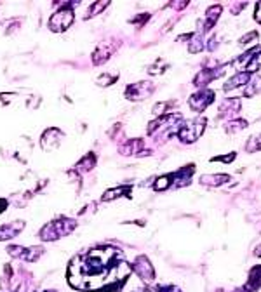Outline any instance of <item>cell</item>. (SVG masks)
Segmentation results:
<instances>
[{
	"mask_svg": "<svg viewBox=\"0 0 261 292\" xmlns=\"http://www.w3.org/2000/svg\"><path fill=\"white\" fill-rule=\"evenodd\" d=\"M206 131V118H195V120H188L183 123H178V131L174 132L183 143H195V141L204 134Z\"/></svg>",
	"mask_w": 261,
	"mask_h": 292,
	"instance_id": "obj_1",
	"label": "cell"
},
{
	"mask_svg": "<svg viewBox=\"0 0 261 292\" xmlns=\"http://www.w3.org/2000/svg\"><path fill=\"white\" fill-rule=\"evenodd\" d=\"M75 226H77V223L72 219H66V218L56 219V221H52V223L46 224V226L41 230V238L42 240H47V242L57 240V238L72 233Z\"/></svg>",
	"mask_w": 261,
	"mask_h": 292,
	"instance_id": "obj_2",
	"label": "cell"
},
{
	"mask_svg": "<svg viewBox=\"0 0 261 292\" xmlns=\"http://www.w3.org/2000/svg\"><path fill=\"white\" fill-rule=\"evenodd\" d=\"M72 6L73 4H65V6H61L59 11H56L54 14L51 16L49 28L52 32H65V30H68L70 26L73 25L75 14L72 11Z\"/></svg>",
	"mask_w": 261,
	"mask_h": 292,
	"instance_id": "obj_3",
	"label": "cell"
},
{
	"mask_svg": "<svg viewBox=\"0 0 261 292\" xmlns=\"http://www.w3.org/2000/svg\"><path fill=\"white\" fill-rule=\"evenodd\" d=\"M131 269L147 284H152L155 280V268H153V264L150 263L147 256H138L134 259V263L131 264Z\"/></svg>",
	"mask_w": 261,
	"mask_h": 292,
	"instance_id": "obj_4",
	"label": "cell"
},
{
	"mask_svg": "<svg viewBox=\"0 0 261 292\" xmlns=\"http://www.w3.org/2000/svg\"><path fill=\"white\" fill-rule=\"evenodd\" d=\"M214 97H216V92L214 91L200 89V91H197L195 94L190 96L188 106H190V110H192V112L200 113V112H204V110L212 103V101H214Z\"/></svg>",
	"mask_w": 261,
	"mask_h": 292,
	"instance_id": "obj_5",
	"label": "cell"
},
{
	"mask_svg": "<svg viewBox=\"0 0 261 292\" xmlns=\"http://www.w3.org/2000/svg\"><path fill=\"white\" fill-rule=\"evenodd\" d=\"M155 91V84L152 82H136L127 86L126 89V97L131 101H141V99H147L153 94Z\"/></svg>",
	"mask_w": 261,
	"mask_h": 292,
	"instance_id": "obj_6",
	"label": "cell"
},
{
	"mask_svg": "<svg viewBox=\"0 0 261 292\" xmlns=\"http://www.w3.org/2000/svg\"><path fill=\"white\" fill-rule=\"evenodd\" d=\"M228 68V65L225 66H218V68H204L200 70L195 78H193V86L195 87H200V89H206V86H209L212 80H216V78H219L221 75L225 73V70Z\"/></svg>",
	"mask_w": 261,
	"mask_h": 292,
	"instance_id": "obj_7",
	"label": "cell"
},
{
	"mask_svg": "<svg viewBox=\"0 0 261 292\" xmlns=\"http://www.w3.org/2000/svg\"><path fill=\"white\" fill-rule=\"evenodd\" d=\"M193 172H195V165H193V163H188V165L181 167L179 171L172 172V188H181L190 184V179H192Z\"/></svg>",
	"mask_w": 261,
	"mask_h": 292,
	"instance_id": "obj_8",
	"label": "cell"
},
{
	"mask_svg": "<svg viewBox=\"0 0 261 292\" xmlns=\"http://www.w3.org/2000/svg\"><path fill=\"white\" fill-rule=\"evenodd\" d=\"M117 49V44L115 42H103L101 46L96 49V52L92 54V63L94 65H103L112 57V54Z\"/></svg>",
	"mask_w": 261,
	"mask_h": 292,
	"instance_id": "obj_9",
	"label": "cell"
},
{
	"mask_svg": "<svg viewBox=\"0 0 261 292\" xmlns=\"http://www.w3.org/2000/svg\"><path fill=\"white\" fill-rule=\"evenodd\" d=\"M240 99L238 97H228L219 105V117H230V118H238V112H240Z\"/></svg>",
	"mask_w": 261,
	"mask_h": 292,
	"instance_id": "obj_10",
	"label": "cell"
},
{
	"mask_svg": "<svg viewBox=\"0 0 261 292\" xmlns=\"http://www.w3.org/2000/svg\"><path fill=\"white\" fill-rule=\"evenodd\" d=\"M261 289V266L251 268L247 282L235 292H258Z\"/></svg>",
	"mask_w": 261,
	"mask_h": 292,
	"instance_id": "obj_11",
	"label": "cell"
},
{
	"mask_svg": "<svg viewBox=\"0 0 261 292\" xmlns=\"http://www.w3.org/2000/svg\"><path fill=\"white\" fill-rule=\"evenodd\" d=\"M221 11H223V7H221V6H211L209 9H207V12H206V19L202 21V25L198 26V30H200L202 33L209 32L212 26L216 25V21L219 19Z\"/></svg>",
	"mask_w": 261,
	"mask_h": 292,
	"instance_id": "obj_12",
	"label": "cell"
},
{
	"mask_svg": "<svg viewBox=\"0 0 261 292\" xmlns=\"http://www.w3.org/2000/svg\"><path fill=\"white\" fill-rule=\"evenodd\" d=\"M253 78V75L251 73H247V72H238L237 75H233L230 80L225 84L223 86V91L225 92H228V91H233V89H237V87H242V86H247V82Z\"/></svg>",
	"mask_w": 261,
	"mask_h": 292,
	"instance_id": "obj_13",
	"label": "cell"
},
{
	"mask_svg": "<svg viewBox=\"0 0 261 292\" xmlns=\"http://www.w3.org/2000/svg\"><path fill=\"white\" fill-rule=\"evenodd\" d=\"M25 228L23 221H14V223H9L0 226V240H9V238L17 237V233Z\"/></svg>",
	"mask_w": 261,
	"mask_h": 292,
	"instance_id": "obj_14",
	"label": "cell"
},
{
	"mask_svg": "<svg viewBox=\"0 0 261 292\" xmlns=\"http://www.w3.org/2000/svg\"><path fill=\"white\" fill-rule=\"evenodd\" d=\"M228 181H232L228 174H204L200 176V184H204V186H211V188H218L221 184L228 183Z\"/></svg>",
	"mask_w": 261,
	"mask_h": 292,
	"instance_id": "obj_15",
	"label": "cell"
},
{
	"mask_svg": "<svg viewBox=\"0 0 261 292\" xmlns=\"http://www.w3.org/2000/svg\"><path fill=\"white\" fill-rule=\"evenodd\" d=\"M131 192L132 188L124 184V186H118V188H112L108 192H105V195L101 197L103 202H110V200H115V198H121V197H131Z\"/></svg>",
	"mask_w": 261,
	"mask_h": 292,
	"instance_id": "obj_16",
	"label": "cell"
},
{
	"mask_svg": "<svg viewBox=\"0 0 261 292\" xmlns=\"http://www.w3.org/2000/svg\"><path fill=\"white\" fill-rule=\"evenodd\" d=\"M204 33L200 30H197L195 33H192V38H190L188 44V51L190 54H198L200 51H204Z\"/></svg>",
	"mask_w": 261,
	"mask_h": 292,
	"instance_id": "obj_17",
	"label": "cell"
},
{
	"mask_svg": "<svg viewBox=\"0 0 261 292\" xmlns=\"http://www.w3.org/2000/svg\"><path fill=\"white\" fill-rule=\"evenodd\" d=\"M169 188H172V172L160 176V178H157V181L153 183V190H155V192H166V190Z\"/></svg>",
	"mask_w": 261,
	"mask_h": 292,
	"instance_id": "obj_18",
	"label": "cell"
},
{
	"mask_svg": "<svg viewBox=\"0 0 261 292\" xmlns=\"http://www.w3.org/2000/svg\"><path fill=\"white\" fill-rule=\"evenodd\" d=\"M261 89V78H251L249 82H247V86H246V89H244V96L246 97H253L256 96L259 92Z\"/></svg>",
	"mask_w": 261,
	"mask_h": 292,
	"instance_id": "obj_19",
	"label": "cell"
},
{
	"mask_svg": "<svg viewBox=\"0 0 261 292\" xmlns=\"http://www.w3.org/2000/svg\"><path fill=\"white\" fill-rule=\"evenodd\" d=\"M94 163H96V157L94 155H86V157L82 158L81 162L77 163V171H91L92 167H94Z\"/></svg>",
	"mask_w": 261,
	"mask_h": 292,
	"instance_id": "obj_20",
	"label": "cell"
},
{
	"mask_svg": "<svg viewBox=\"0 0 261 292\" xmlns=\"http://www.w3.org/2000/svg\"><path fill=\"white\" fill-rule=\"evenodd\" d=\"M247 127V122L246 120H242V118H233V120H230L227 122V129L228 132H238V131H244Z\"/></svg>",
	"mask_w": 261,
	"mask_h": 292,
	"instance_id": "obj_21",
	"label": "cell"
},
{
	"mask_svg": "<svg viewBox=\"0 0 261 292\" xmlns=\"http://www.w3.org/2000/svg\"><path fill=\"white\" fill-rule=\"evenodd\" d=\"M261 70V51L258 52V54H256L253 59L249 61V65L246 66V70L244 72H247V73H251V75H254L256 72H259Z\"/></svg>",
	"mask_w": 261,
	"mask_h": 292,
	"instance_id": "obj_22",
	"label": "cell"
},
{
	"mask_svg": "<svg viewBox=\"0 0 261 292\" xmlns=\"http://www.w3.org/2000/svg\"><path fill=\"white\" fill-rule=\"evenodd\" d=\"M118 78V73H103L101 77L98 78V86H112L115 84V80Z\"/></svg>",
	"mask_w": 261,
	"mask_h": 292,
	"instance_id": "obj_23",
	"label": "cell"
},
{
	"mask_svg": "<svg viewBox=\"0 0 261 292\" xmlns=\"http://www.w3.org/2000/svg\"><path fill=\"white\" fill-rule=\"evenodd\" d=\"M108 6H110L108 2H96V4H92V6L89 7V11H87V17H92V16L99 14V11H103V9L108 7Z\"/></svg>",
	"mask_w": 261,
	"mask_h": 292,
	"instance_id": "obj_24",
	"label": "cell"
},
{
	"mask_svg": "<svg viewBox=\"0 0 261 292\" xmlns=\"http://www.w3.org/2000/svg\"><path fill=\"white\" fill-rule=\"evenodd\" d=\"M246 150H247V152H256V150H261V134L251 138L249 143H247V146H246Z\"/></svg>",
	"mask_w": 261,
	"mask_h": 292,
	"instance_id": "obj_25",
	"label": "cell"
},
{
	"mask_svg": "<svg viewBox=\"0 0 261 292\" xmlns=\"http://www.w3.org/2000/svg\"><path fill=\"white\" fill-rule=\"evenodd\" d=\"M256 40H258V32H249L247 35H244L240 40H238V44H240V46H247V44L256 42Z\"/></svg>",
	"mask_w": 261,
	"mask_h": 292,
	"instance_id": "obj_26",
	"label": "cell"
},
{
	"mask_svg": "<svg viewBox=\"0 0 261 292\" xmlns=\"http://www.w3.org/2000/svg\"><path fill=\"white\" fill-rule=\"evenodd\" d=\"M235 157H237V153H235V152H232L230 155H221V157H212V158H211V162H225V163H230V162L235 160Z\"/></svg>",
	"mask_w": 261,
	"mask_h": 292,
	"instance_id": "obj_27",
	"label": "cell"
},
{
	"mask_svg": "<svg viewBox=\"0 0 261 292\" xmlns=\"http://www.w3.org/2000/svg\"><path fill=\"white\" fill-rule=\"evenodd\" d=\"M148 19H150V14H141V16H138V17H134V19H131L129 23L141 26V23H147Z\"/></svg>",
	"mask_w": 261,
	"mask_h": 292,
	"instance_id": "obj_28",
	"label": "cell"
},
{
	"mask_svg": "<svg viewBox=\"0 0 261 292\" xmlns=\"http://www.w3.org/2000/svg\"><path fill=\"white\" fill-rule=\"evenodd\" d=\"M254 19H256V23L261 25V2L256 4V7H254Z\"/></svg>",
	"mask_w": 261,
	"mask_h": 292,
	"instance_id": "obj_29",
	"label": "cell"
},
{
	"mask_svg": "<svg viewBox=\"0 0 261 292\" xmlns=\"http://www.w3.org/2000/svg\"><path fill=\"white\" fill-rule=\"evenodd\" d=\"M7 209V200H4V198H0V214H2L4 211Z\"/></svg>",
	"mask_w": 261,
	"mask_h": 292,
	"instance_id": "obj_30",
	"label": "cell"
},
{
	"mask_svg": "<svg viewBox=\"0 0 261 292\" xmlns=\"http://www.w3.org/2000/svg\"><path fill=\"white\" fill-rule=\"evenodd\" d=\"M254 254H256V256H258V258H261V243H259V245H258V247H256Z\"/></svg>",
	"mask_w": 261,
	"mask_h": 292,
	"instance_id": "obj_31",
	"label": "cell"
},
{
	"mask_svg": "<svg viewBox=\"0 0 261 292\" xmlns=\"http://www.w3.org/2000/svg\"><path fill=\"white\" fill-rule=\"evenodd\" d=\"M47 292H56V290H47Z\"/></svg>",
	"mask_w": 261,
	"mask_h": 292,
	"instance_id": "obj_32",
	"label": "cell"
},
{
	"mask_svg": "<svg viewBox=\"0 0 261 292\" xmlns=\"http://www.w3.org/2000/svg\"><path fill=\"white\" fill-rule=\"evenodd\" d=\"M218 292H223V290H221V289H219V290H218Z\"/></svg>",
	"mask_w": 261,
	"mask_h": 292,
	"instance_id": "obj_33",
	"label": "cell"
}]
</instances>
